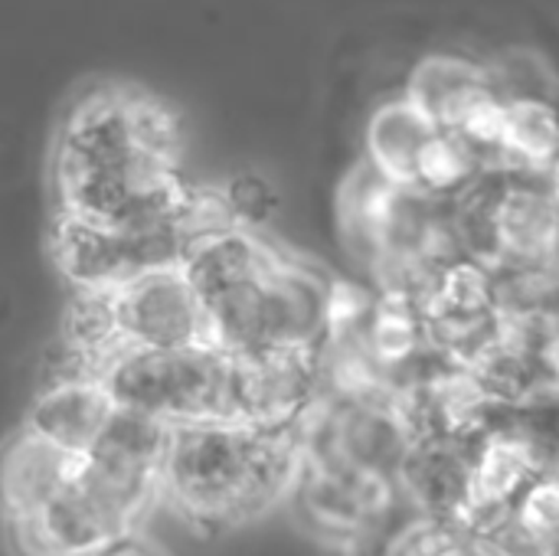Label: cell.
I'll return each instance as SVG.
<instances>
[{
    "label": "cell",
    "instance_id": "cell-1",
    "mask_svg": "<svg viewBox=\"0 0 559 556\" xmlns=\"http://www.w3.org/2000/svg\"><path fill=\"white\" fill-rule=\"evenodd\" d=\"M56 213L134 229L187 216L197 206L180 174L174 115L128 85H92L59 118L52 138Z\"/></svg>",
    "mask_w": 559,
    "mask_h": 556
},
{
    "label": "cell",
    "instance_id": "cell-2",
    "mask_svg": "<svg viewBox=\"0 0 559 556\" xmlns=\"http://www.w3.org/2000/svg\"><path fill=\"white\" fill-rule=\"evenodd\" d=\"M180 272L203 305L213 347L236 360L321 351L328 341L334 282L262 233L206 223L187 242Z\"/></svg>",
    "mask_w": 559,
    "mask_h": 556
},
{
    "label": "cell",
    "instance_id": "cell-3",
    "mask_svg": "<svg viewBox=\"0 0 559 556\" xmlns=\"http://www.w3.org/2000/svg\"><path fill=\"white\" fill-rule=\"evenodd\" d=\"M301 429H262L239 419L174 426L160 498L203 534L246 528L292 498L305 459Z\"/></svg>",
    "mask_w": 559,
    "mask_h": 556
},
{
    "label": "cell",
    "instance_id": "cell-4",
    "mask_svg": "<svg viewBox=\"0 0 559 556\" xmlns=\"http://www.w3.org/2000/svg\"><path fill=\"white\" fill-rule=\"evenodd\" d=\"M160 501V475L124 472L85 456L79 478L43 511L3 524L13 556H92L138 534Z\"/></svg>",
    "mask_w": 559,
    "mask_h": 556
},
{
    "label": "cell",
    "instance_id": "cell-5",
    "mask_svg": "<svg viewBox=\"0 0 559 556\" xmlns=\"http://www.w3.org/2000/svg\"><path fill=\"white\" fill-rule=\"evenodd\" d=\"M98 380L115 406L144 413L170 429L233 419L236 360L213 344L121 351L102 367Z\"/></svg>",
    "mask_w": 559,
    "mask_h": 556
},
{
    "label": "cell",
    "instance_id": "cell-6",
    "mask_svg": "<svg viewBox=\"0 0 559 556\" xmlns=\"http://www.w3.org/2000/svg\"><path fill=\"white\" fill-rule=\"evenodd\" d=\"M206 223L210 213L200 197L193 213L134 229H108L56 213L49 252L72 292L111 295L147 272L180 265L187 242Z\"/></svg>",
    "mask_w": 559,
    "mask_h": 556
},
{
    "label": "cell",
    "instance_id": "cell-7",
    "mask_svg": "<svg viewBox=\"0 0 559 556\" xmlns=\"http://www.w3.org/2000/svg\"><path fill=\"white\" fill-rule=\"evenodd\" d=\"M111 311L124 351H174L213 344L203 305L180 265L147 272L111 292Z\"/></svg>",
    "mask_w": 559,
    "mask_h": 556
},
{
    "label": "cell",
    "instance_id": "cell-8",
    "mask_svg": "<svg viewBox=\"0 0 559 556\" xmlns=\"http://www.w3.org/2000/svg\"><path fill=\"white\" fill-rule=\"evenodd\" d=\"M85 456L56 449L52 442L16 429L0 442V521H23L59 498L82 472Z\"/></svg>",
    "mask_w": 559,
    "mask_h": 556
},
{
    "label": "cell",
    "instance_id": "cell-9",
    "mask_svg": "<svg viewBox=\"0 0 559 556\" xmlns=\"http://www.w3.org/2000/svg\"><path fill=\"white\" fill-rule=\"evenodd\" d=\"M115 413V400L98 377L62 374L43 387L26 410L23 429L52 442L62 452L88 456Z\"/></svg>",
    "mask_w": 559,
    "mask_h": 556
},
{
    "label": "cell",
    "instance_id": "cell-10",
    "mask_svg": "<svg viewBox=\"0 0 559 556\" xmlns=\"http://www.w3.org/2000/svg\"><path fill=\"white\" fill-rule=\"evenodd\" d=\"M498 88L501 85L495 82L491 69H485L481 62L452 52H432L413 66L403 98L426 121H432V128L455 131L465 115Z\"/></svg>",
    "mask_w": 559,
    "mask_h": 556
},
{
    "label": "cell",
    "instance_id": "cell-11",
    "mask_svg": "<svg viewBox=\"0 0 559 556\" xmlns=\"http://www.w3.org/2000/svg\"><path fill=\"white\" fill-rule=\"evenodd\" d=\"M439 128L426 121L403 95L380 102L364 128V164L393 187L416 190L419 154Z\"/></svg>",
    "mask_w": 559,
    "mask_h": 556
},
{
    "label": "cell",
    "instance_id": "cell-12",
    "mask_svg": "<svg viewBox=\"0 0 559 556\" xmlns=\"http://www.w3.org/2000/svg\"><path fill=\"white\" fill-rule=\"evenodd\" d=\"M559 161V108L531 92H508V125L498 170L550 174Z\"/></svg>",
    "mask_w": 559,
    "mask_h": 556
},
{
    "label": "cell",
    "instance_id": "cell-13",
    "mask_svg": "<svg viewBox=\"0 0 559 556\" xmlns=\"http://www.w3.org/2000/svg\"><path fill=\"white\" fill-rule=\"evenodd\" d=\"M167 442H170V426H164L144 413L115 406V413H111L105 433L98 436L95 449L88 452V459L111 465V469H124V472L160 475Z\"/></svg>",
    "mask_w": 559,
    "mask_h": 556
},
{
    "label": "cell",
    "instance_id": "cell-14",
    "mask_svg": "<svg viewBox=\"0 0 559 556\" xmlns=\"http://www.w3.org/2000/svg\"><path fill=\"white\" fill-rule=\"evenodd\" d=\"M485 170V157L465 138H459L455 131H436L419 154L416 190L436 200H452L468 190Z\"/></svg>",
    "mask_w": 559,
    "mask_h": 556
},
{
    "label": "cell",
    "instance_id": "cell-15",
    "mask_svg": "<svg viewBox=\"0 0 559 556\" xmlns=\"http://www.w3.org/2000/svg\"><path fill=\"white\" fill-rule=\"evenodd\" d=\"M511 514L537 547L559 556V469L534 478Z\"/></svg>",
    "mask_w": 559,
    "mask_h": 556
},
{
    "label": "cell",
    "instance_id": "cell-16",
    "mask_svg": "<svg viewBox=\"0 0 559 556\" xmlns=\"http://www.w3.org/2000/svg\"><path fill=\"white\" fill-rule=\"evenodd\" d=\"M216 210L226 223L259 233L278 210V193L265 177L239 174L216 197Z\"/></svg>",
    "mask_w": 559,
    "mask_h": 556
},
{
    "label": "cell",
    "instance_id": "cell-17",
    "mask_svg": "<svg viewBox=\"0 0 559 556\" xmlns=\"http://www.w3.org/2000/svg\"><path fill=\"white\" fill-rule=\"evenodd\" d=\"M92 556H167L157 544H151L147 537H141V534H131V537H121V541H115V544H108L105 551H98V554Z\"/></svg>",
    "mask_w": 559,
    "mask_h": 556
},
{
    "label": "cell",
    "instance_id": "cell-18",
    "mask_svg": "<svg viewBox=\"0 0 559 556\" xmlns=\"http://www.w3.org/2000/svg\"><path fill=\"white\" fill-rule=\"evenodd\" d=\"M429 556H491L481 544L468 541V537H445Z\"/></svg>",
    "mask_w": 559,
    "mask_h": 556
},
{
    "label": "cell",
    "instance_id": "cell-19",
    "mask_svg": "<svg viewBox=\"0 0 559 556\" xmlns=\"http://www.w3.org/2000/svg\"><path fill=\"white\" fill-rule=\"evenodd\" d=\"M547 177H550L554 190H557V193H559V161H557V164H554V167H550V174H547Z\"/></svg>",
    "mask_w": 559,
    "mask_h": 556
}]
</instances>
